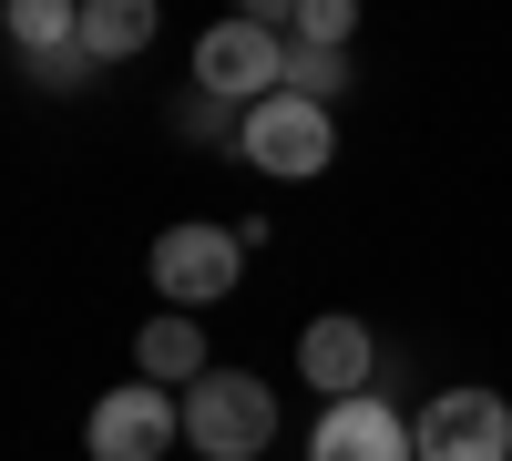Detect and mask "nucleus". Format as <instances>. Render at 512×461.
<instances>
[{
	"label": "nucleus",
	"instance_id": "1",
	"mask_svg": "<svg viewBox=\"0 0 512 461\" xmlns=\"http://www.w3.org/2000/svg\"><path fill=\"white\" fill-rule=\"evenodd\" d=\"M277 441V390L256 380V369H205L185 390V451L205 461H256Z\"/></svg>",
	"mask_w": 512,
	"mask_h": 461
},
{
	"label": "nucleus",
	"instance_id": "2",
	"mask_svg": "<svg viewBox=\"0 0 512 461\" xmlns=\"http://www.w3.org/2000/svg\"><path fill=\"white\" fill-rule=\"evenodd\" d=\"M236 154L256 164V175L297 185V175H328V164H338V123L308 93H267L256 113H236Z\"/></svg>",
	"mask_w": 512,
	"mask_h": 461
},
{
	"label": "nucleus",
	"instance_id": "3",
	"mask_svg": "<svg viewBox=\"0 0 512 461\" xmlns=\"http://www.w3.org/2000/svg\"><path fill=\"white\" fill-rule=\"evenodd\" d=\"M195 93L205 103H236V113H256L267 93H287V31L277 21H216L195 41Z\"/></svg>",
	"mask_w": 512,
	"mask_h": 461
},
{
	"label": "nucleus",
	"instance_id": "4",
	"mask_svg": "<svg viewBox=\"0 0 512 461\" xmlns=\"http://www.w3.org/2000/svg\"><path fill=\"white\" fill-rule=\"evenodd\" d=\"M93 461H164L185 441V390H154V380H123L93 400V421H82Z\"/></svg>",
	"mask_w": 512,
	"mask_h": 461
},
{
	"label": "nucleus",
	"instance_id": "5",
	"mask_svg": "<svg viewBox=\"0 0 512 461\" xmlns=\"http://www.w3.org/2000/svg\"><path fill=\"white\" fill-rule=\"evenodd\" d=\"M246 277V236L236 226H164L154 236V298L164 308H205V298H226V287Z\"/></svg>",
	"mask_w": 512,
	"mask_h": 461
},
{
	"label": "nucleus",
	"instance_id": "6",
	"mask_svg": "<svg viewBox=\"0 0 512 461\" xmlns=\"http://www.w3.org/2000/svg\"><path fill=\"white\" fill-rule=\"evenodd\" d=\"M420 461H512V400L502 390H441L410 421Z\"/></svg>",
	"mask_w": 512,
	"mask_h": 461
},
{
	"label": "nucleus",
	"instance_id": "7",
	"mask_svg": "<svg viewBox=\"0 0 512 461\" xmlns=\"http://www.w3.org/2000/svg\"><path fill=\"white\" fill-rule=\"evenodd\" d=\"M308 461H420V441H410V421H400L379 390H359V400H328V410H318Z\"/></svg>",
	"mask_w": 512,
	"mask_h": 461
},
{
	"label": "nucleus",
	"instance_id": "8",
	"mask_svg": "<svg viewBox=\"0 0 512 461\" xmlns=\"http://www.w3.org/2000/svg\"><path fill=\"white\" fill-rule=\"evenodd\" d=\"M297 369H308V390L359 400V390L379 380V339H369V318H349V308L308 318V328H297Z\"/></svg>",
	"mask_w": 512,
	"mask_h": 461
},
{
	"label": "nucleus",
	"instance_id": "9",
	"mask_svg": "<svg viewBox=\"0 0 512 461\" xmlns=\"http://www.w3.org/2000/svg\"><path fill=\"white\" fill-rule=\"evenodd\" d=\"M205 328L185 318V308H154L144 328H134V380H154V390H195L205 380Z\"/></svg>",
	"mask_w": 512,
	"mask_h": 461
},
{
	"label": "nucleus",
	"instance_id": "10",
	"mask_svg": "<svg viewBox=\"0 0 512 461\" xmlns=\"http://www.w3.org/2000/svg\"><path fill=\"white\" fill-rule=\"evenodd\" d=\"M154 41V0H82V52L93 62H134Z\"/></svg>",
	"mask_w": 512,
	"mask_h": 461
},
{
	"label": "nucleus",
	"instance_id": "11",
	"mask_svg": "<svg viewBox=\"0 0 512 461\" xmlns=\"http://www.w3.org/2000/svg\"><path fill=\"white\" fill-rule=\"evenodd\" d=\"M11 62H41V52H72L82 41V0H11Z\"/></svg>",
	"mask_w": 512,
	"mask_h": 461
},
{
	"label": "nucleus",
	"instance_id": "12",
	"mask_svg": "<svg viewBox=\"0 0 512 461\" xmlns=\"http://www.w3.org/2000/svg\"><path fill=\"white\" fill-rule=\"evenodd\" d=\"M349 31H359L349 0H297V11H287V41H297V52H349Z\"/></svg>",
	"mask_w": 512,
	"mask_h": 461
},
{
	"label": "nucleus",
	"instance_id": "13",
	"mask_svg": "<svg viewBox=\"0 0 512 461\" xmlns=\"http://www.w3.org/2000/svg\"><path fill=\"white\" fill-rule=\"evenodd\" d=\"M287 93L338 103V93H349V52H297V41H287Z\"/></svg>",
	"mask_w": 512,
	"mask_h": 461
},
{
	"label": "nucleus",
	"instance_id": "14",
	"mask_svg": "<svg viewBox=\"0 0 512 461\" xmlns=\"http://www.w3.org/2000/svg\"><path fill=\"white\" fill-rule=\"evenodd\" d=\"M93 52H82V41H72V52H41V62H21V82H41V93H93Z\"/></svg>",
	"mask_w": 512,
	"mask_h": 461
}]
</instances>
